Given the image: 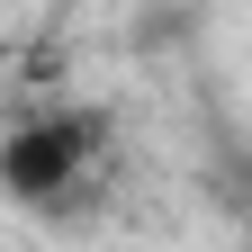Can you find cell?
<instances>
[{"label": "cell", "instance_id": "cell-1", "mask_svg": "<svg viewBox=\"0 0 252 252\" xmlns=\"http://www.w3.org/2000/svg\"><path fill=\"white\" fill-rule=\"evenodd\" d=\"M108 162H117V117L99 99L27 108V117H9V135H0V198L27 207V216H72V207L99 198Z\"/></svg>", "mask_w": 252, "mask_h": 252}, {"label": "cell", "instance_id": "cell-2", "mask_svg": "<svg viewBox=\"0 0 252 252\" xmlns=\"http://www.w3.org/2000/svg\"><path fill=\"white\" fill-rule=\"evenodd\" d=\"M0 63H9V27H0Z\"/></svg>", "mask_w": 252, "mask_h": 252}]
</instances>
